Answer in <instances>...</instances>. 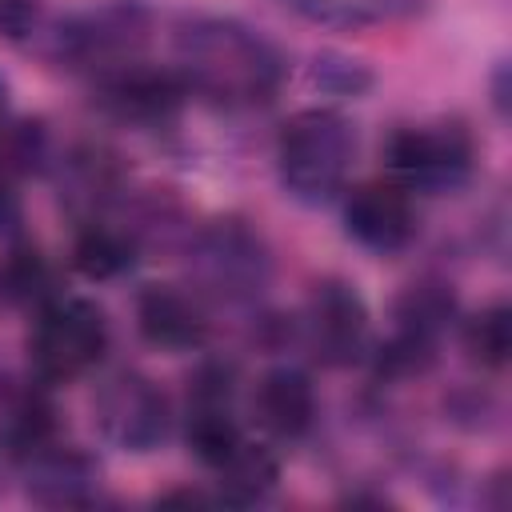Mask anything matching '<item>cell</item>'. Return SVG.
Listing matches in <instances>:
<instances>
[{
	"label": "cell",
	"mask_w": 512,
	"mask_h": 512,
	"mask_svg": "<svg viewBox=\"0 0 512 512\" xmlns=\"http://www.w3.org/2000/svg\"><path fill=\"white\" fill-rule=\"evenodd\" d=\"M176 72L184 88L228 104L252 108L276 96L284 80L280 52L240 20L188 16L176 24Z\"/></svg>",
	"instance_id": "1"
},
{
	"label": "cell",
	"mask_w": 512,
	"mask_h": 512,
	"mask_svg": "<svg viewBox=\"0 0 512 512\" xmlns=\"http://www.w3.org/2000/svg\"><path fill=\"white\" fill-rule=\"evenodd\" d=\"M356 156L352 124L332 108H308L292 116L276 144L280 180L296 200H328L340 192Z\"/></svg>",
	"instance_id": "2"
},
{
	"label": "cell",
	"mask_w": 512,
	"mask_h": 512,
	"mask_svg": "<svg viewBox=\"0 0 512 512\" xmlns=\"http://www.w3.org/2000/svg\"><path fill=\"white\" fill-rule=\"evenodd\" d=\"M192 272L204 292L240 304L264 292L272 256L260 232H252L244 220H216L192 240Z\"/></svg>",
	"instance_id": "3"
},
{
	"label": "cell",
	"mask_w": 512,
	"mask_h": 512,
	"mask_svg": "<svg viewBox=\"0 0 512 512\" xmlns=\"http://www.w3.org/2000/svg\"><path fill=\"white\" fill-rule=\"evenodd\" d=\"M108 344V324L104 312L88 300H56L40 312L36 332H32V360L40 364L44 376L68 380L80 376L100 360Z\"/></svg>",
	"instance_id": "4"
},
{
	"label": "cell",
	"mask_w": 512,
	"mask_h": 512,
	"mask_svg": "<svg viewBox=\"0 0 512 512\" xmlns=\"http://www.w3.org/2000/svg\"><path fill=\"white\" fill-rule=\"evenodd\" d=\"M388 164L408 184H420V188H452L472 168V136H468L464 124L404 128L388 144Z\"/></svg>",
	"instance_id": "5"
},
{
	"label": "cell",
	"mask_w": 512,
	"mask_h": 512,
	"mask_svg": "<svg viewBox=\"0 0 512 512\" xmlns=\"http://www.w3.org/2000/svg\"><path fill=\"white\" fill-rule=\"evenodd\" d=\"M96 420L100 428L124 444V448H136V452H148L156 448L164 436H168V396L144 380V376H116L108 380V388L100 392L96 400Z\"/></svg>",
	"instance_id": "6"
},
{
	"label": "cell",
	"mask_w": 512,
	"mask_h": 512,
	"mask_svg": "<svg viewBox=\"0 0 512 512\" xmlns=\"http://www.w3.org/2000/svg\"><path fill=\"white\" fill-rule=\"evenodd\" d=\"M308 344L324 364H352L368 344V308L340 280L316 284L308 300Z\"/></svg>",
	"instance_id": "7"
},
{
	"label": "cell",
	"mask_w": 512,
	"mask_h": 512,
	"mask_svg": "<svg viewBox=\"0 0 512 512\" xmlns=\"http://www.w3.org/2000/svg\"><path fill=\"white\" fill-rule=\"evenodd\" d=\"M344 224L348 232L372 248V252H396L416 232V208L408 192L392 180H368L348 192L344 200Z\"/></svg>",
	"instance_id": "8"
},
{
	"label": "cell",
	"mask_w": 512,
	"mask_h": 512,
	"mask_svg": "<svg viewBox=\"0 0 512 512\" xmlns=\"http://www.w3.org/2000/svg\"><path fill=\"white\" fill-rule=\"evenodd\" d=\"M136 324L144 332L148 344L156 348H196L204 340V312L196 304V296L172 288V284H152L140 292L136 300Z\"/></svg>",
	"instance_id": "9"
},
{
	"label": "cell",
	"mask_w": 512,
	"mask_h": 512,
	"mask_svg": "<svg viewBox=\"0 0 512 512\" xmlns=\"http://www.w3.org/2000/svg\"><path fill=\"white\" fill-rule=\"evenodd\" d=\"M252 408H256V420L272 432V436H284V440H296L308 432L312 416H316V392H312V380L300 372V368H272L260 376L256 384V396H252Z\"/></svg>",
	"instance_id": "10"
},
{
	"label": "cell",
	"mask_w": 512,
	"mask_h": 512,
	"mask_svg": "<svg viewBox=\"0 0 512 512\" xmlns=\"http://www.w3.org/2000/svg\"><path fill=\"white\" fill-rule=\"evenodd\" d=\"M104 100H108L120 116H128V120H164L168 112L180 108V100H184V80H180V72L120 64V68L104 80Z\"/></svg>",
	"instance_id": "11"
},
{
	"label": "cell",
	"mask_w": 512,
	"mask_h": 512,
	"mask_svg": "<svg viewBox=\"0 0 512 512\" xmlns=\"http://www.w3.org/2000/svg\"><path fill=\"white\" fill-rule=\"evenodd\" d=\"M140 28H144V20L136 8H104V12L72 24L64 32V48L80 64H92V60L104 64V60L132 52V44L140 40Z\"/></svg>",
	"instance_id": "12"
},
{
	"label": "cell",
	"mask_w": 512,
	"mask_h": 512,
	"mask_svg": "<svg viewBox=\"0 0 512 512\" xmlns=\"http://www.w3.org/2000/svg\"><path fill=\"white\" fill-rule=\"evenodd\" d=\"M28 492L40 504H80L92 492V464L76 448H40L28 464Z\"/></svg>",
	"instance_id": "13"
},
{
	"label": "cell",
	"mask_w": 512,
	"mask_h": 512,
	"mask_svg": "<svg viewBox=\"0 0 512 512\" xmlns=\"http://www.w3.org/2000/svg\"><path fill=\"white\" fill-rule=\"evenodd\" d=\"M452 316H456V292L444 280H420L404 288V296L396 300V320H400L396 336L432 348L436 336L452 324Z\"/></svg>",
	"instance_id": "14"
},
{
	"label": "cell",
	"mask_w": 512,
	"mask_h": 512,
	"mask_svg": "<svg viewBox=\"0 0 512 512\" xmlns=\"http://www.w3.org/2000/svg\"><path fill=\"white\" fill-rule=\"evenodd\" d=\"M216 472H220L224 496L236 500V504H252V500H260V496H268V492L276 488V476H280L276 456H272L268 448H260V444H248V440H240V444L216 464Z\"/></svg>",
	"instance_id": "15"
},
{
	"label": "cell",
	"mask_w": 512,
	"mask_h": 512,
	"mask_svg": "<svg viewBox=\"0 0 512 512\" xmlns=\"http://www.w3.org/2000/svg\"><path fill=\"white\" fill-rule=\"evenodd\" d=\"M240 440H244V436H240V428L232 424L224 400H196V408H192V416H188V444L196 448V456H200L204 464L216 468Z\"/></svg>",
	"instance_id": "16"
},
{
	"label": "cell",
	"mask_w": 512,
	"mask_h": 512,
	"mask_svg": "<svg viewBox=\"0 0 512 512\" xmlns=\"http://www.w3.org/2000/svg\"><path fill=\"white\" fill-rule=\"evenodd\" d=\"M72 260H76V268H80L84 276H92V280H112V276H120V272L132 264V240L120 236V232H112V228L92 224L88 232H80V240H76V248H72Z\"/></svg>",
	"instance_id": "17"
},
{
	"label": "cell",
	"mask_w": 512,
	"mask_h": 512,
	"mask_svg": "<svg viewBox=\"0 0 512 512\" xmlns=\"http://www.w3.org/2000/svg\"><path fill=\"white\" fill-rule=\"evenodd\" d=\"M284 4L324 24H368V20L408 16L416 12L420 0H284Z\"/></svg>",
	"instance_id": "18"
},
{
	"label": "cell",
	"mask_w": 512,
	"mask_h": 512,
	"mask_svg": "<svg viewBox=\"0 0 512 512\" xmlns=\"http://www.w3.org/2000/svg\"><path fill=\"white\" fill-rule=\"evenodd\" d=\"M464 348L476 364L484 368H500L508 360V348H512V320H508V308L504 304H492L484 312H476L468 324H464Z\"/></svg>",
	"instance_id": "19"
},
{
	"label": "cell",
	"mask_w": 512,
	"mask_h": 512,
	"mask_svg": "<svg viewBox=\"0 0 512 512\" xmlns=\"http://www.w3.org/2000/svg\"><path fill=\"white\" fill-rule=\"evenodd\" d=\"M36 24V0H0V32L24 36Z\"/></svg>",
	"instance_id": "20"
}]
</instances>
